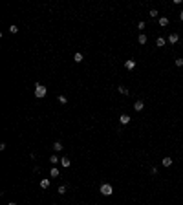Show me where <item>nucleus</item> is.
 Wrapping results in <instances>:
<instances>
[{"instance_id":"9d476101","label":"nucleus","mask_w":183,"mask_h":205,"mask_svg":"<svg viewBox=\"0 0 183 205\" xmlns=\"http://www.w3.org/2000/svg\"><path fill=\"white\" fill-rule=\"evenodd\" d=\"M147 35H145V33H139V37H137V42L141 44V46H143V44H147Z\"/></svg>"},{"instance_id":"39448f33","label":"nucleus","mask_w":183,"mask_h":205,"mask_svg":"<svg viewBox=\"0 0 183 205\" xmlns=\"http://www.w3.org/2000/svg\"><path fill=\"white\" fill-rule=\"evenodd\" d=\"M130 121H132V117H130L128 114H121V115H119V123H121V125H128Z\"/></svg>"},{"instance_id":"aec40b11","label":"nucleus","mask_w":183,"mask_h":205,"mask_svg":"<svg viewBox=\"0 0 183 205\" xmlns=\"http://www.w3.org/2000/svg\"><path fill=\"white\" fill-rule=\"evenodd\" d=\"M174 64L178 66V68H181V66H183V59H181V57H178V59L174 60Z\"/></svg>"},{"instance_id":"412c9836","label":"nucleus","mask_w":183,"mask_h":205,"mask_svg":"<svg viewBox=\"0 0 183 205\" xmlns=\"http://www.w3.org/2000/svg\"><path fill=\"white\" fill-rule=\"evenodd\" d=\"M59 102H60V105H66V102H68L66 95H59Z\"/></svg>"},{"instance_id":"ddd939ff","label":"nucleus","mask_w":183,"mask_h":205,"mask_svg":"<svg viewBox=\"0 0 183 205\" xmlns=\"http://www.w3.org/2000/svg\"><path fill=\"white\" fill-rule=\"evenodd\" d=\"M48 187H50V180H48V178L40 180V189H48Z\"/></svg>"},{"instance_id":"4be33fe9","label":"nucleus","mask_w":183,"mask_h":205,"mask_svg":"<svg viewBox=\"0 0 183 205\" xmlns=\"http://www.w3.org/2000/svg\"><path fill=\"white\" fill-rule=\"evenodd\" d=\"M9 33H13V35H15V33H18V28H17L15 24H13V26H9Z\"/></svg>"},{"instance_id":"f257e3e1","label":"nucleus","mask_w":183,"mask_h":205,"mask_svg":"<svg viewBox=\"0 0 183 205\" xmlns=\"http://www.w3.org/2000/svg\"><path fill=\"white\" fill-rule=\"evenodd\" d=\"M46 93H48V88H46L44 84L37 83L35 84V97L37 99H42V97H46Z\"/></svg>"},{"instance_id":"f3484780","label":"nucleus","mask_w":183,"mask_h":205,"mask_svg":"<svg viewBox=\"0 0 183 205\" xmlns=\"http://www.w3.org/2000/svg\"><path fill=\"white\" fill-rule=\"evenodd\" d=\"M83 59H84L83 53H79V51L75 53V55H73V60H75V62H83Z\"/></svg>"},{"instance_id":"7ed1b4c3","label":"nucleus","mask_w":183,"mask_h":205,"mask_svg":"<svg viewBox=\"0 0 183 205\" xmlns=\"http://www.w3.org/2000/svg\"><path fill=\"white\" fill-rule=\"evenodd\" d=\"M143 108H145L143 99H137V101L134 102V110H135V112H143Z\"/></svg>"},{"instance_id":"4468645a","label":"nucleus","mask_w":183,"mask_h":205,"mask_svg":"<svg viewBox=\"0 0 183 205\" xmlns=\"http://www.w3.org/2000/svg\"><path fill=\"white\" fill-rule=\"evenodd\" d=\"M53 150H55V152H60V150H62V143L55 141V143H53Z\"/></svg>"},{"instance_id":"423d86ee","label":"nucleus","mask_w":183,"mask_h":205,"mask_svg":"<svg viewBox=\"0 0 183 205\" xmlns=\"http://www.w3.org/2000/svg\"><path fill=\"white\" fill-rule=\"evenodd\" d=\"M178 40H179V35H178V33H170V35H168V39H167V42H168V44H176Z\"/></svg>"},{"instance_id":"9b49d317","label":"nucleus","mask_w":183,"mask_h":205,"mask_svg":"<svg viewBox=\"0 0 183 205\" xmlns=\"http://www.w3.org/2000/svg\"><path fill=\"white\" fill-rule=\"evenodd\" d=\"M50 176H51V178H59V176H60L59 168H57V167H51V170H50Z\"/></svg>"},{"instance_id":"1a4fd4ad","label":"nucleus","mask_w":183,"mask_h":205,"mask_svg":"<svg viewBox=\"0 0 183 205\" xmlns=\"http://www.w3.org/2000/svg\"><path fill=\"white\" fill-rule=\"evenodd\" d=\"M167 44V40L163 39V37H158V39H156V46H158V48H163Z\"/></svg>"},{"instance_id":"a211bd4d","label":"nucleus","mask_w":183,"mask_h":205,"mask_svg":"<svg viewBox=\"0 0 183 205\" xmlns=\"http://www.w3.org/2000/svg\"><path fill=\"white\" fill-rule=\"evenodd\" d=\"M50 161L53 163V167H57V163H60V159L57 158V154H53V156H51V158H50Z\"/></svg>"},{"instance_id":"0eeeda50","label":"nucleus","mask_w":183,"mask_h":205,"mask_svg":"<svg viewBox=\"0 0 183 205\" xmlns=\"http://www.w3.org/2000/svg\"><path fill=\"white\" fill-rule=\"evenodd\" d=\"M161 165H163L165 168H168V167H172V158L170 156H165L163 159H161Z\"/></svg>"},{"instance_id":"6ab92c4d","label":"nucleus","mask_w":183,"mask_h":205,"mask_svg":"<svg viewBox=\"0 0 183 205\" xmlns=\"http://www.w3.org/2000/svg\"><path fill=\"white\" fill-rule=\"evenodd\" d=\"M66 190H68V189H66V185H60V187L57 189V192H59V194H66Z\"/></svg>"},{"instance_id":"f03ea898","label":"nucleus","mask_w":183,"mask_h":205,"mask_svg":"<svg viewBox=\"0 0 183 205\" xmlns=\"http://www.w3.org/2000/svg\"><path fill=\"white\" fill-rule=\"evenodd\" d=\"M99 192L103 196H110V194H114V187L110 185V183H103V185L99 187Z\"/></svg>"},{"instance_id":"393cba45","label":"nucleus","mask_w":183,"mask_h":205,"mask_svg":"<svg viewBox=\"0 0 183 205\" xmlns=\"http://www.w3.org/2000/svg\"><path fill=\"white\" fill-rule=\"evenodd\" d=\"M8 205H17V203H13V201H11V203H8Z\"/></svg>"},{"instance_id":"20e7f679","label":"nucleus","mask_w":183,"mask_h":205,"mask_svg":"<svg viewBox=\"0 0 183 205\" xmlns=\"http://www.w3.org/2000/svg\"><path fill=\"white\" fill-rule=\"evenodd\" d=\"M125 68H126L128 72L135 70V60H134V59H126V60H125Z\"/></svg>"},{"instance_id":"2eb2a0df","label":"nucleus","mask_w":183,"mask_h":205,"mask_svg":"<svg viewBox=\"0 0 183 205\" xmlns=\"http://www.w3.org/2000/svg\"><path fill=\"white\" fill-rule=\"evenodd\" d=\"M148 17H150V18H159L158 9H150V11H148Z\"/></svg>"},{"instance_id":"b1692460","label":"nucleus","mask_w":183,"mask_h":205,"mask_svg":"<svg viewBox=\"0 0 183 205\" xmlns=\"http://www.w3.org/2000/svg\"><path fill=\"white\" fill-rule=\"evenodd\" d=\"M179 20L183 22V11H179Z\"/></svg>"},{"instance_id":"6e6552de","label":"nucleus","mask_w":183,"mask_h":205,"mask_svg":"<svg viewBox=\"0 0 183 205\" xmlns=\"http://www.w3.org/2000/svg\"><path fill=\"white\" fill-rule=\"evenodd\" d=\"M158 22H159V26H161V28H167L170 20H168V17H159V18H158Z\"/></svg>"},{"instance_id":"5701e85b","label":"nucleus","mask_w":183,"mask_h":205,"mask_svg":"<svg viewBox=\"0 0 183 205\" xmlns=\"http://www.w3.org/2000/svg\"><path fill=\"white\" fill-rule=\"evenodd\" d=\"M145 26H147V24L143 22V20H139V22H137V28H139V29H145Z\"/></svg>"},{"instance_id":"f8f14e48","label":"nucleus","mask_w":183,"mask_h":205,"mask_svg":"<svg viewBox=\"0 0 183 205\" xmlns=\"http://www.w3.org/2000/svg\"><path fill=\"white\" fill-rule=\"evenodd\" d=\"M117 90H119V93H123V95H130L128 88H126V86H123V84H121V86H117Z\"/></svg>"},{"instance_id":"dca6fc26","label":"nucleus","mask_w":183,"mask_h":205,"mask_svg":"<svg viewBox=\"0 0 183 205\" xmlns=\"http://www.w3.org/2000/svg\"><path fill=\"white\" fill-rule=\"evenodd\" d=\"M60 165H62L64 168L70 167V158H60Z\"/></svg>"}]
</instances>
